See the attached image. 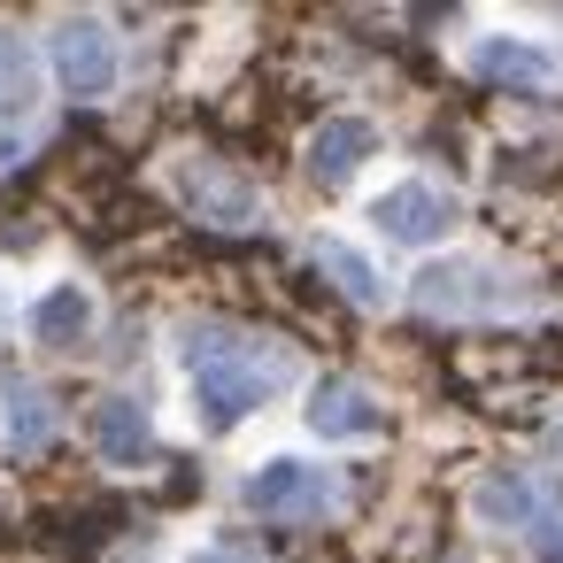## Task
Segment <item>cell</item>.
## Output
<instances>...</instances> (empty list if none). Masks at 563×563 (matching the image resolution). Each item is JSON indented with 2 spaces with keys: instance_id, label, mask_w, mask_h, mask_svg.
<instances>
[{
  "instance_id": "obj_6",
  "label": "cell",
  "mask_w": 563,
  "mask_h": 563,
  "mask_svg": "<svg viewBox=\"0 0 563 563\" xmlns=\"http://www.w3.org/2000/svg\"><path fill=\"white\" fill-rule=\"evenodd\" d=\"M409 301L424 317H509L525 309V286H509L494 263H424L409 278Z\"/></svg>"
},
{
  "instance_id": "obj_5",
  "label": "cell",
  "mask_w": 563,
  "mask_h": 563,
  "mask_svg": "<svg viewBox=\"0 0 563 563\" xmlns=\"http://www.w3.org/2000/svg\"><path fill=\"white\" fill-rule=\"evenodd\" d=\"M363 217H371L394 247H448L455 224H463V201H455L440 178H394V186L371 194Z\"/></svg>"
},
{
  "instance_id": "obj_15",
  "label": "cell",
  "mask_w": 563,
  "mask_h": 563,
  "mask_svg": "<svg viewBox=\"0 0 563 563\" xmlns=\"http://www.w3.org/2000/svg\"><path fill=\"white\" fill-rule=\"evenodd\" d=\"M40 86H47L40 47H32L24 32L0 24V117H32V109H40Z\"/></svg>"
},
{
  "instance_id": "obj_13",
  "label": "cell",
  "mask_w": 563,
  "mask_h": 563,
  "mask_svg": "<svg viewBox=\"0 0 563 563\" xmlns=\"http://www.w3.org/2000/svg\"><path fill=\"white\" fill-rule=\"evenodd\" d=\"M55 432H63V401L47 386H32V378L0 386V440H9V455H40V448H55Z\"/></svg>"
},
{
  "instance_id": "obj_1",
  "label": "cell",
  "mask_w": 563,
  "mask_h": 563,
  "mask_svg": "<svg viewBox=\"0 0 563 563\" xmlns=\"http://www.w3.org/2000/svg\"><path fill=\"white\" fill-rule=\"evenodd\" d=\"M170 355H178V378H186V401H194V424L201 432L247 424L301 371L294 347H278L271 332H240V324H186L170 340Z\"/></svg>"
},
{
  "instance_id": "obj_4",
  "label": "cell",
  "mask_w": 563,
  "mask_h": 563,
  "mask_svg": "<svg viewBox=\"0 0 563 563\" xmlns=\"http://www.w3.org/2000/svg\"><path fill=\"white\" fill-rule=\"evenodd\" d=\"M47 70H55V86H63L70 101H109L117 78H124L117 32H109L101 16H86V9L55 16V24H47Z\"/></svg>"
},
{
  "instance_id": "obj_8",
  "label": "cell",
  "mask_w": 563,
  "mask_h": 563,
  "mask_svg": "<svg viewBox=\"0 0 563 563\" xmlns=\"http://www.w3.org/2000/svg\"><path fill=\"white\" fill-rule=\"evenodd\" d=\"M301 432L324 440V448H355V440H378V432H386V409H378V394H371L363 378L324 371V378L309 386V401H301Z\"/></svg>"
},
{
  "instance_id": "obj_10",
  "label": "cell",
  "mask_w": 563,
  "mask_h": 563,
  "mask_svg": "<svg viewBox=\"0 0 563 563\" xmlns=\"http://www.w3.org/2000/svg\"><path fill=\"white\" fill-rule=\"evenodd\" d=\"M93 324H101V301H93L86 278H47V286L24 301V332H32V347H86Z\"/></svg>"
},
{
  "instance_id": "obj_11",
  "label": "cell",
  "mask_w": 563,
  "mask_h": 563,
  "mask_svg": "<svg viewBox=\"0 0 563 563\" xmlns=\"http://www.w3.org/2000/svg\"><path fill=\"white\" fill-rule=\"evenodd\" d=\"M471 517H478L486 532H540V525H555V517H548V486L525 478V471H486V478H471Z\"/></svg>"
},
{
  "instance_id": "obj_14",
  "label": "cell",
  "mask_w": 563,
  "mask_h": 563,
  "mask_svg": "<svg viewBox=\"0 0 563 563\" xmlns=\"http://www.w3.org/2000/svg\"><path fill=\"white\" fill-rule=\"evenodd\" d=\"M309 255H317V271H324V278H332V286L355 301V309H386V301H394V294H386V271H378V263H371L355 240L317 232V240H309Z\"/></svg>"
},
{
  "instance_id": "obj_7",
  "label": "cell",
  "mask_w": 563,
  "mask_h": 563,
  "mask_svg": "<svg viewBox=\"0 0 563 563\" xmlns=\"http://www.w3.org/2000/svg\"><path fill=\"white\" fill-rule=\"evenodd\" d=\"M463 70L478 86H501V93H555V78H563L555 47L548 40H525V32H478L463 47Z\"/></svg>"
},
{
  "instance_id": "obj_3",
  "label": "cell",
  "mask_w": 563,
  "mask_h": 563,
  "mask_svg": "<svg viewBox=\"0 0 563 563\" xmlns=\"http://www.w3.org/2000/svg\"><path fill=\"white\" fill-rule=\"evenodd\" d=\"M332 501H340V478L309 455H263L240 478V509H255L271 525H317V517H332Z\"/></svg>"
},
{
  "instance_id": "obj_16",
  "label": "cell",
  "mask_w": 563,
  "mask_h": 563,
  "mask_svg": "<svg viewBox=\"0 0 563 563\" xmlns=\"http://www.w3.org/2000/svg\"><path fill=\"white\" fill-rule=\"evenodd\" d=\"M178 563H263V555H255L247 540H194Z\"/></svg>"
},
{
  "instance_id": "obj_12",
  "label": "cell",
  "mask_w": 563,
  "mask_h": 563,
  "mask_svg": "<svg viewBox=\"0 0 563 563\" xmlns=\"http://www.w3.org/2000/svg\"><path fill=\"white\" fill-rule=\"evenodd\" d=\"M93 448L109 471H155V417L140 394H101L93 409Z\"/></svg>"
},
{
  "instance_id": "obj_2",
  "label": "cell",
  "mask_w": 563,
  "mask_h": 563,
  "mask_svg": "<svg viewBox=\"0 0 563 563\" xmlns=\"http://www.w3.org/2000/svg\"><path fill=\"white\" fill-rule=\"evenodd\" d=\"M163 194H170L194 224H209V232H255V224H263V186H255L247 170L201 155V147H186V155L163 163Z\"/></svg>"
},
{
  "instance_id": "obj_9",
  "label": "cell",
  "mask_w": 563,
  "mask_h": 563,
  "mask_svg": "<svg viewBox=\"0 0 563 563\" xmlns=\"http://www.w3.org/2000/svg\"><path fill=\"white\" fill-rule=\"evenodd\" d=\"M378 147H386V140H378V124H371V117H355V109H340V117H324V124L309 132L301 163H309V178H317V186H332V194H340V186H355V178L378 163Z\"/></svg>"
},
{
  "instance_id": "obj_17",
  "label": "cell",
  "mask_w": 563,
  "mask_h": 563,
  "mask_svg": "<svg viewBox=\"0 0 563 563\" xmlns=\"http://www.w3.org/2000/svg\"><path fill=\"white\" fill-rule=\"evenodd\" d=\"M9 309H16V294H9V278H0V324H9Z\"/></svg>"
}]
</instances>
